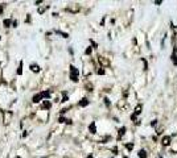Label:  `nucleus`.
Returning a JSON list of instances; mask_svg holds the SVG:
<instances>
[{
  "mask_svg": "<svg viewBox=\"0 0 177 158\" xmlns=\"http://www.w3.org/2000/svg\"><path fill=\"white\" fill-rule=\"evenodd\" d=\"M70 78H72L73 82L78 81V70L74 66H70Z\"/></svg>",
  "mask_w": 177,
  "mask_h": 158,
  "instance_id": "f257e3e1",
  "label": "nucleus"
},
{
  "mask_svg": "<svg viewBox=\"0 0 177 158\" xmlns=\"http://www.w3.org/2000/svg\"><path fill=\"white\" fill-rule=\"evenodd\" d=\"M171 136H164L163 137V140H161V144L164 145V146H168L169 144H171Z\"/></svg>",
  "mask_w": 177,
  "mask_h": 158,
  "instance_id": "f03ea898",
  "label": "nucleus"
},
{
  "mask_svg": "<svg viewBox=\"0 0 177 158\" xmlns=\"http://www.w3.org/2000/svg\"><path fill=\"white\" fill-rule=\"evenodd\" d=\"M140 112H141V106H140V104H139V106L136 107V109H135V113L131 116V119H132V120H135V119H136V116L139 115Z\"/></svg>",
  "mask_w": 177,
  "mask_h": 158,
  "instance_id": "7ed1b4c3",
  "label": "nucleus"
},
{
  "mask_svg": "<svg viewBox=\"0 0 177 158\" xmlns=\"http://www.w3.org/2000/svg\"><path fill=\"white\" fill-rule=\"evenodd\" d=\"M172 62H173L174 65H177V49L176 48L173 49V53H172Z\"/></svg>",
  "mask_w": 177,
  "mask_h": 158,
  "instance_id": "20e7f679",
  "label": "nucleus"
},
{
  "mask_svg": "<svg viewBox=\"0 0 177 158\" xmlns=\"http://www.w3.org/2000/svg\"><path fill=\"white\" fill-rule=\"evenodd\" d=\"M41 99H44V98H43V94L34 95V96H33V103H38V101H40Z\"/></svg>",
  "mask_w": 177,
  "mask_h": 158,
  "instance_id": "39448f33",
  "label": "nucleus"
},
{
  "mask_svg": "<svg viewBox=\"0 0 177 158\" xmlns=\"http://www.w3.org/2000/svg\"><path fill=\"white\" fill-rule=\"evenodd\" d=\"M87 104H88V100H87V99H86V98H83L82 100L79 101V106H81V107H86V106H87Z\"/></svg>",
  "mask_w": 177,
  "mask_h": 158,
  "instance_id": "423d86ee",
  "label": "nucleus"
},
{
  "mask_svg": "<svg viewBox=\"0 0 177 158\" xmlns=\"http://www.w3.org/2000/svg\"><path fill=\"white\" fill-rule=\"evenodd\" d=\"M139 158H148V157H147L146 150H140V152H139Z\"/></svg>",
  "mask_w": 177,
  "mask_h": 158,
  "instance_id": "0eeeda50",
  "label": "nucleus"
},
{
  "mask_svg": "<svg viewBox=\"0 0 177 158\" xmlns=\"http://www.w3.org/2000/svg\"><path fill=\"white\" fill-rule=\"evenodd\" d=\"M88 128H90V132H91V133H95V132H97V129H95V124H94V123L90 124V126H88Z\"/></svg>",
  "mask_w": 177,
  "mask_h": 158,
  "instance_id": "6e6552de",
  "label": "nucleus"
},
{
  "mask_svg": "<svg viewBox=\"0 0 177 158\" xmlns=\"http://www.w3.org/2000/svg\"><path fill=\"white\" fill-rule=\"evenodd\" d=\"M31 70H33L34 72H38V71H40V69H38V66H37V65H33V66H32V65H31Z\"/></svg>",
  "mask_w": 177,
  "mask_h": 158,
  "instance_id": "1a4fd4ad",
  "label": "nucleus"
},
{
  "mask_svg": "<svg viewBox=\"0 0 177 158\" xmlns=\"http://www.w3.org/2000/svg\"><path fill=\"white\" fill-rule=\"evenodd\" d=\"M43 107H44V108H50V103H49L48 100H45L43 103Z\"/></svg>",
  "mask_w": 177,
  "mask_h": 158,
  "instance_id": "9d476101",
  "label": "nucleus"
},
{
  "mask_svg": "<svg viewBox=\"0 0 177 158\" xmlns=\"http://www.w3.org/2000/svg\"><path fill=\"white\" fill-rule=\"evenodd\" d=\"M124 132H126V128H124V126H123L122 129H120V130H119V138H120V137H122V136H123V135H124Z\"/></svg>",
  "mask_w": 177,
  "mask_h": 158,
  "instance_id": "9b49d317",
  "label": "nucleus"
},
{
  "mask_svg": "<svg viewBox=\"0 0 177 158\" xmlns=\"http://www.w3.org/2000/svg\"><path fill=\"white\" fill-rule=\"evenodd\" d=\"M21 72H23V63H20V67L17 70V74H21Z\"/></svg>",
  "mask_w": 177,
  "mask_h": 158,
  "instance_id": "f8f14e48",
  "label": "nucleus"
},
{
  "mask_svg": "<svg viewBox=\"0 0 177 158\" xmlns=\"http://www.w3.org/2000/svg\"><path fill=\"white\" fill-rule=\"evenodd\" d=\"M126 148H127L128 150H132V148H134V144H127Z\"/></svg>",
  "mask_w": 177,
  "mask_h": 158,
  "instance_id": "ddd939ff",
  "label": "nucleus"
},
{
  "mask_svg": "<svg viewBox=\"0 0 177 158\" xmlns=\"http://www.w3.org/2000/svg\"><path fill=\"white\" fill-rule=\"evenodd\" d=\"M9 24H11V20H4V25L6 26H9Z\"/></svg>",
  "mask_w": 177,
  "mask_h": 158,
  "instance_id": "4468645a",
  "label": "nucleus"
},
{
  "mask_svg": "<svg viewBox=\"0 0 177 158\" xmlns=\"http://www.w3.org/2000/svg\"><path fill=\"white\" fill-rule=\"evenodd\" d=\"M90 53H91V48H87L86 49V54H90Z\"/></svg>",
  "mask_w": 177,
  "mask_h": 158,
  "instance_id": "2eb2a0df",
  "label": "nucleus"
},
{
  "mask_svg": "<svg viewBox=\"0 0 177 158\" xmlns=\"http://www.w3.org/2000/svg\"><path fill=\"white\" fill-rule=\"evenodd\" d=\"M87 158H93V155H88V157Z\"/></svg>",
  "mask_w": 177,
  "mask_h": 158,
  "instance_id": "dca6fc26",
  "label": "nucleus"
}]
</instances>
